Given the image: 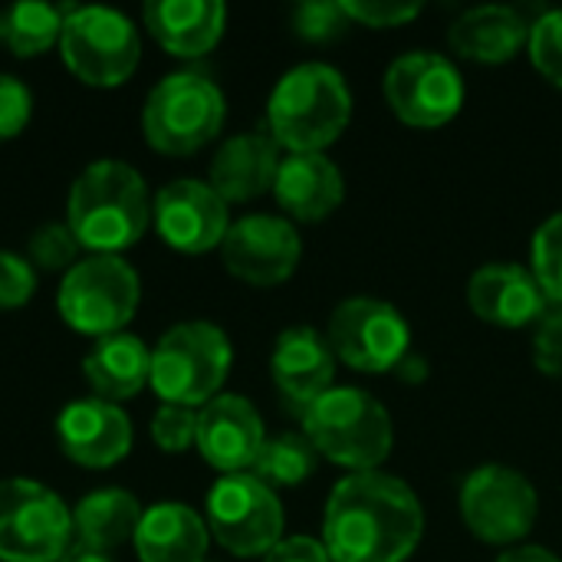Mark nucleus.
<instances>
[{"instance_id": "a211bd4d", "label": "nucleus", "mask_w": 562, "mask_h": 562, "mask_svg": "<svg viewBox=\"0 0 562 562\" xmlns=\"http://www.w3.org/2000/svg\"><path fill=\"white\" fill-rule=\"evenodd\" d=\"M468 303L477 319L501 329H524L547 316V293L533 270L517 263H487L468 283Z\"/></svg>"}, {"instance_id": "20e7f679", "label": "nucleus", "mask_w": 562, "mask_h": 562, "mask_svg": "<svg viewBox=\"0 0 562 562\" xmlns=\"http://www.w3.org/2000/svg\"><path fill=\"white\" fill-rule=\"evenodd\" d=\"M303 435L316 448V454L352 474L379 471L395 441L389 408L366 389L352 385H333L326 395L306 405Z\"/></svg>"}, {"instance_id": "f257e3e1", "label": "nucleus", "mask_w": 562, "mask_h": 562, "mask_svg": "<svg viewBox=\"0 0 562 562\" xmlns=\"http://www.w3.org/2000/svg\"><path fill=\"white\" fill-rule=\"evenodd\" d=\"M422 537V501L392 474H349L326 501L323 547L333 562H405Z\"/></svg>"}, {"instance_id": "39448f33", "label": "nucleus", "mask_w": 562, "mask_h": 562, "mask_svg": "<svg viewBox=\"0 0 562 562\" xmlns=\"http://www.w3.org/2000/svg\"><path fill=\"white\" fill-rule=\"evenodd\" d=\"M231 362L234 349L227 333L207 319H188L155 342L148 385L165 405L204 408L221 395Z\"/></svg>"}, {"instance_id": "393cba45", "label": "nucleus", "mask_w": 562, "mask_h": 562, "mask_svg": "<svg viewBox=\"0 0 562 562\" xmlns=\"http://www.w3.org/2000/svg\"><path fill=\"white\" fill-rule=\"evenodd\" d=\"M82 375L95 398L128 402L135 398L151 375V349L135 333H112L92 342L82 359Z\"/></svg>"}, {"instance_id": "cd10ccee", "label": "nucleus", "mask_w": 562, "mask_h": 562, "mask_svg": "<svg viewBox=\"0 0 562 562\" xmlns=\"http://www.w3.org/2000/svg\"><path fill=\"white\" fill-rule=\"evenodd\" d=\"M316 458L319 454L306 441V435H277L263 441L250 474L260 477L267 487H296L313 477Z\"/></svg>"}, {"instance_id": "72a5a7b5", "label": "nucleus", "mask_w": 562, "mask_h": 562, "mask_svg": "<svg viewBox=\"0 0 562 562\" xmlns=\"http://www.w3.org/2000/svg\"><path fill=\"white\" fill-rule=\"evenodd\" d=\"M33 115V92L13 72H0V142L16 138Z\"/></svg>"}, {"instance_id": "2f4dec72", "label": "nucleus", "mask_w": 562, "mask_h": 562, "mask_svg": "<svg viewBox=\"0 0 562 562\" xmlns=\"http://www.w3.org/2000/svg\"><path fill=\"white\" fill-rule=\"evenodd\" d=\"M349 23L352 20H349L346 7L333 3V0H310L293 10V30H296V36H303L310 43H333L336 36L346 33Z\"/></svg>"}, {"instance_id": "58836bf2", "label": "nucleus", "mask_w": 562, "mask_h": 562, "mask_svg": "<svg viewBox=\"0 0 562 562\" xmlns=\"http://www.w3.org/2000/svg\"><path fill=\"white\" fill-rule=\"evenodd\" d=\"M497 562H562L557 553H550L547 547H514L507 550Z\"/></svg>"}, {"instance_id": "a878e982", "label": "nucleus", "mask_w": 562, "mask_h": 562, "mask_svg": "<svg viewBox=\"0 0 562 562\" xmlns=\"http://www.w3.org/2000/svg\"><path fill=\"white\" fill-rule=\"evenodd\" d=\"M142 514L145 510L132 491H122V487L89 491L72 507V540L109 553L135 537Z\"/></svg>"}, {"instance_id": "e433bc0d", "label": "nucleus", "mask_w": 562, "mask_h": 562, "mask_svg": "<svg viewBox=\"0 0 562 562\" xmlns=\"http://www.w3.org/2000/svg\"><path fill=\"white\" fill-rule=\"evenodd\" d=\"M533 359L540 372L562 379V306L540 319L533 336Z\"/></svg>"}, {"instance_id": "2eb2a0df", "label": "nucleus", "mask_w": 562, "mask_h": 562, "mask_svg": "<svg viewBox=\"0 0 562 562\" xmlns=\"http://www.w3.org/2000/svg\"><path fill=\"white\" fill-rule=\"evenodd\" d=\"M151 221L158 237L181 254H207L231 231L227 201L198 178L168 181L151 201Z\"/></svg>"}, {"instance_id": "0eeeda50", "label": "nucleus", "mask_w": 562, "mask_h": 562, "mask_svg": "<svg viewBox=\"0 0 562 562\" xmlns=\"http://www.w3.org/2000/svg\"><path fill=\"white\" fill-rule=\"evenodd\" d=\"M142 300L138 270L119 254H89L63 273L56 306L69 329L82 336H112L128 326Z\"/></svg>"}, {"instance_id": "c756f323", "label": "nucleus", "mask_w": 562, "mask_h": 562, "mask_svg": "<svg viewBox=\"0 0 562 562\" xmlns=\"http://www.w3.org/2000/svg\"><path fill=\"white\" fill-rule=\"evenodd\" d=\"M530 270L550 303L562 306V211L547 217L530 244Z\"/></svg>"}, {"instance_id": "473e14b6", "label": "nucleus", "mask_w": 562, "mask_h": 562, "mask_svg": "<svg viewBox=\"0 0 562 562\" xmlns=\"http://www.w3.org/2000/svg\"><path fill=\"white\" fill-rule=\"evenodd\" d=\"M151 441L165 451V454H181L188 448H194L198 441V408H184V405H158V412L151 415Z\"/></svg>"}, {"instance_id": "f8f14e48", "label": "nucleus", "mask_w": 562, "mask_h": 562, "mask_svg": "<svg viewBox=\"0 0 562 562\" xmlns=\"http://www.w3.org/2000/svg\"><path fill=\"white\" fill-rule=\"evenodd\" d=\"M540 514L537 487L514 468L484 464L461 484V517L468 530L491 547L524 540Z\"/></svg>"}, {"instance_id": "aec40b11", "label": "nucleus", "mask_w": 562, "mask_h": 562, "mask_svg": "<svg viewBox=\"0 0 562 562\" xmlns=\"http://www.w3.org/2000/svg\"><path fill=\"white\" fill-rule=\"evenodd\" d=\"M270 375L290 402L306 408L333 389L336 352H333L329 339L319 336L313 326H293V329L280 333V339L273 346Z\"/></svg>"}, {"instance_id": "9d476101", "label": "nucleus", "mask_w": 562, "mask_h": 562, "mask_svg": "<svg viewBox=\"0 0 562 562\" xmlns=\"http://www.w3.org/2000/svg\"><path fill=\"white\" fill-rule=\"evenodd\" d=\"M207 530L234 557H267L283 540V504L254 474H224L207 491Z\"/></svg>"}, {"instance_id": "f704fd0d", "label": "nucleus", "mask_w": 562, "mask_h": 562, "mask_svg": "<svg viewBox=\"0 0 562 562\" xmlns=\"http://www.w3.org/2000/svg\"><path fill=\"white\" fill-rule=\"evenodd\" d=\"M33 293H36V267L13 250H0V310H16L30 303Z\"/></svg>"}, {"instance_id": "5701e85b", "label": "nucleus", "mask_w": 562, "mask_h": 562, "mask_svg": "<svg viewBox=\"0 0 562 562\" xmlns=\"http://www.w3.org/2000/svg\"><path fill=\"white\" fill-rule=\"evenodd\" d=\"M527 43H530V23L524 20L520 10L501 3L464 10L448 30V46L461 59L487 63V66L510 63L520 49H527Z\"/></svg>"}, {"instance_id": "f03ea898", "label": "nucleus", "mask_w": 562, "mask_h": 562, "mask_svg": "<svg viewBox=\"0 0 562 562\" xmlns=\"http://www.w3.org/2000/svg\"><path fill=\"white\" fill-rule=\"evenodd\" d=\"M66 224L89 254H122L151 224V194L138 168L119 158L89 161L69 184Z\"/></svg>"}, {"instance_id": "ddd939ff", "label": "nucleus", "mask_w": 562, "mask_h": 562, "mask_svg": "<svg viewBox=\"0 0 562 562\" xmlns=\"http://www.w3.org/2000/svg\"><path fill=\"white\" fill-rule=\"evenodd\" d=\"M385 102L398 122L412 128L448 125L464 105V79L458 66L428 49L398 56L385 72Z\"/></svg>"}, {"instance_id": "423d86ee", "label": "nucleus", "mask_w": 562, "mask_h": 562, "mask_svg": "<svg viewBox=\"0 0 562 562\" xmlns=\"http://www.w3.org/2000/svg\"><path fill=\"white\" fill-rule=\"evenodd\" d=\"M227 119L221 86L194 69L168 72L142 105L145 142L161 155H194L217 138Z\"/></svg>"}, {"instance_id": "4c0bfd02", "label": "nucleus", "mask_w": 562, "mask_h": 562, "mask_svg": "<svg viewBox=\"0 0 562 562\" xmlns=\"http://www.w3.org/2000/svg\"><path fill=\"white\" fill-rule=\"evenodd\" d=\"M263 562H333L329 560V553H326V547L319 543V540H313V537H286V540H280Z\"/></svg>"}, {"instance_id": "7c9ffc66", "label": "nucleus", "mask_w": 562, "mask_h": 562, "mask_svg": "<svg viewBox=\"0 0 562 562\" xmlns=\"http://www.w3.org/2000/svg\"><path fill=\"white\" fill-rule=\"evenodd\" d=\"M533 69L562 89V10H547L530 23V43H527Z\"/></svg>"}, {"instance_id": "bb28decb", "label": "nucleus", "mask_w": 562, "mask_h": 562, "mask_svg": "<svg viewBox=\"0 0 562 562\" xmlns=\"http://www.w3.org/2000/svg\"><path fill=\"white\" fill-rule=\"evenodd\" d=\"M72 3L20 0L0 10V43L13 56H40L59 43Z\"/></svg>"}, {"instance_id": "1a4fd4ad", "label": "nucleus", "mask_w": 562, "mask_h": 562, "mask_svg": "<svg viewBox=\"0 0 562 562\" xmlns=\"http://www.w3.org/2000/svg\"><path fill=\"white\" fill-rule=\"evenodd\" d=\"M72 543V510L30 477L0 481V562H59Z\"/></svg>"}, {"instance_id": "4468645a", "label": "nucleus", "mask_w": 562, "mask_h": 562, "mask_svg": "<svg viewBox=\"0 0 562 562\" xmlns=\"http://www.w3.org/2000/svg\"><path fill=\"white\" fill-rule=\"evenodd\" d=\"M224 267L250 286L286 283L303 257L296 227L277 214H247L231 224L221 244Z\"/></svg>"}, {"instance_id": "9b49d317", "label": "nucleus", "mask_w": 562, "mask_h": 562, "mask_svg": "<svg viewBox=\"0 0 562 562\" xmlns=\"http://www.w3.org/2000/svg\"><path fill=\"white\" fill-rule=\"evenodd\" d=\"M326 339L339 362H346L356 372H392L405 362L412 346V329L405 316L372 296H352L342 300L333 316Z\"/></svg>"}, {"instance_id": "7ed1b4c3", "label": "nucleus", "mask_w": 562, "mask_h": 562, "mask_svg": "<svg viewBox=\"0 0 562 562\" xmlns=\"http://www.w3.org/2000/svg\"><path fill=\"white\" fill-rule=\"evenodd\" d=\"M352 119V92L326 63L293 66L270 92L267 132L286 155L326 151Z\"/></svg>"}, {"instance_id": "6ab92c4d", "label": "nucleus", "mask_w": 562, "mask_h": 562, "mask_svg": "<svg viewBox=\"0 0 562 562\" xmlns=\"http://www.w3.org/2000/svg\"><path fill=\"white\" fill-rule=\"evenodd\" d=\"M273 198L293 221L319 224L342 204L346 181H342L339 165L326 158L323 151L286 155L280 158V168H277Z\"/></svg>"}, {"instance_id": "dca6fc26", "label": "nucleus", "mask_w": 562, "mask_h": 562, "mask_svg": "<svg viewBox=\"0 0 562 562\" xmlns=\"http://www.w3.org/2000/svg\"><path fill=\"white\" fill-rule=\"evenodd\" d=\"M56 441L72 464L112 468L132 451V422L115 402L76 398L56 415Z\"/></svg>"}, {"instance_id": "6e6552de", "label": "nucleus", "mask_w": 562, "mask_h": 562, "mask_svg": "<svg viewBox=\"0 0 562 562\" xmlns=\"http://www.w3.org/2000/svg\"><path fill=\"white\" fill-rule=\"evenodd\" d=\"M59 53L66 69L95 89L122 86L138 59L142 40L135 23L115 7H76L69 10L59 36Z\"/></svg>"}, {"instance_id": "c85d7f7f", "label": "nucleus", "mask_w": 562, "mask_h": 562, "mask_svg": "<svg viewBox=\"0 0 562 562\" xmlns=\"http://www.w3.org/2000/svg\"><path fill=\"white\" fill-rule=\"evenodd\" d=\"M79 250L82 247L66 221L40 224L26 240V260L49 273H69L79 263Z\"/></svg>"}, {"instance_id": "ea45409f", "label": "nucleus", "mask_w": 562, "mask_h": 562, "mask_svg": "<svg viewBox=\"0 0 562 562\" xmlns=\"http://www.w3.org/2000/svg\"><path fill=\"white\" fill-rule=\"evenodd\" d=\"M59 562H112V557H109V553H102V550H95V547H86V543L72 540V543H69V550L59 557Z\"/></svg>"}, {"instance_id": "f3484780", "label": "nucleus", "mask_w": 562, "mask_h": 562, "mask_svg": "<svg viewBox=\"0 0 562 562\" xmlns=\"http://www.w3.org/2000/svg\"><path fill=\"white\" fill-rule=\"evenodd\" d=\"M267 441L260 412L244 395H217L198 408L201 458L221 474H247Z\"/></svg>"}, {"instance_id": "4be33fe9", "label": "nucleus", "mask_w": 562, "mask_h": 562, "mask_svg": "<svg viewBox=\"0 0 562 562\" xmlns=\"http://www.w3.org/2000/svg\"><path fill=\"white\" fill-rule=\"evenodd\" d=\"M142 16L165 53L198 59L224 36L227 7L221 0H148Z\"/></svg>"}, {"instance_id": "b1692460", "label": "nucleus", "mask_w": 562, "mask_h": 562, "mask_svg": "<svg viewBox=\"0 0 562 562\" xmlns=\"http://www.w3.org/2000/svg\"><path fill=\"white\" fill-rule=\"evenodd\" d=\"M132 543L142 562H207L211 530L188 504L165 501L142 514Z\"/></svg>"}, {"instance_id": "412c9836", "label": "nucleus", "mask_w": 562, "mask_h": 562, "mask_svg": "<svg viewBox=\"0 0 562 562\" xmlns=\"http://www.w3.org/2000/svg\"><path fill=\"white\" fill-rule=\"evenodd\" d=\"M277 168H280V145L270 138V132H240L217 148L207 184L227 204H247L273 191Z\"/></svg>"}, {"instance_id": "c9c22d12", "label": "nucleus", "mask_w": 562, "mask_h": 562, "mask_svg": "<svg viewBox=\"0 0 562 562\" xmlns=\"http://www.w3.org/2000/svg\"><path fill=\"white\" fill-rule=\"evenodd\" d=\"M346 13L352 23L389 30V26H405L422 13V3H379V0H342Z\"/></svg>"}]
</instances>
